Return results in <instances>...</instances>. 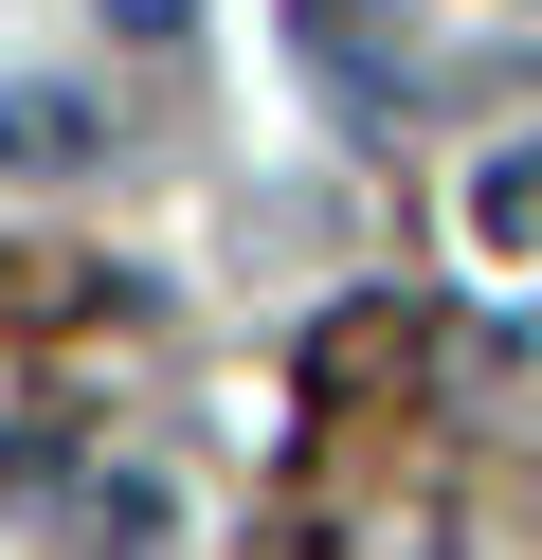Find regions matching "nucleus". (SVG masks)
Returning a JSON list of instances; mask_svg holds the SVG:
<instances>
[{"mask_svg":"<svg viewBox=\"0 0 542 560\" xmlns=\"http://www.w3.org/2000/svg\"><path fill=\"white\" fill-rule=\"evenodd\" d=\"M470 218H488V254H542V145H506L488 182H470Z\"/></svg>","mask_w":542,"mask_h":560,"instance_id":"7ed1b4c3","label":"nucleus"},{"mask_svg":"<svg viewBox=\"0 0 542 560\" xmlns=\"http://www.w3.org/2000/svg\"><path fill=\"white\" fill-rule=\"evenodd\" d=\"M0 182H91V109L72 91H0Z\"/></svg>","mask_w":542,"mask_h":560,"instance_id":"f03ea898","label":"nucleus"},{"mask_svg":"<svg viewBox=\"0 0 542 560\" xmlns=\"http://www.w3.org/2000/svg\"><path fill=\"white\" fill-rule=\"evenodd\" d=\"M0 416H19V380H0Z\"/></svg>","mask_w":542,"mask_h":560,"instance_id":"39448f33","label":"nucleus"},{"mask_svg":"<svg viewBox=\"0 0 542 560\" xmlns=\"http://www.w3.org/2000/svg\"><path fill=\"white\" fill-rule=\"evenodd\" d=\"M108 19H127V37H181V19H199V0H108Z\"/></svg>","mask_w":542,"mask_h":560,"instance_id":"20e7f679","label":"nucleus"},{"mask_svg":"<svg viewBox=\"0 0 542 560\" xmlns=\"http://www.w3.org/2000/svg\"><path fill=\"white\" fill-rule=\"evenodd\" d=\"M289 55L325 73V109H397V55L361 37V0H289Z\"/></svg>","mask_w":542,"mask_h":560,"instance_id":"f257e3e1","label":"nucleus"}]
</instances>
